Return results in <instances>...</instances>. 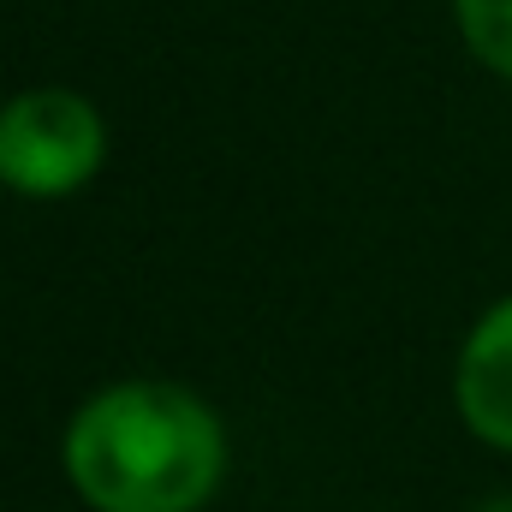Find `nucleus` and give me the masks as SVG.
I'll return each mask as SVG.
<instances>
[{"mask_svg": "<svg viewBox=\"0 0 512 512\" xmlns=\"http://www.w3.org/2000/svg\"><path fill=\"white\" fill-rule=\"evenodd\" d=\"M221 471V417L173 382L102 387L66 429V477L96 512H197Z\"/></svg>", "mask_w": 512, "mask_h": 512, "instance_id": "nucleus-1", "label": "nucleus"}, {"mask_svg": "<svg viewBox=\"0 0 512 512\" xmlns=\"http://www.w3.org/2000/svg\"><path fill=\"white\" fill-rule=\"evenodd\" d=\"M108 161V126L78 90H24L0 108V185L18 197H72Z\"/></svg>", "mask_w": 512, "mask_h": 512, "instance_id": "nucleus-2", "label": "nucleus"}, {"mask_svg": "<svg viewBox=\"0 0 512 512\" xmlns=\"http://www.w3.org/2000/svg\"><path fill=\"white\" fill-rule=\"evenodd\" d=\"M453 393H459V411H465L471 435L512 453V298H501L471 328V340L459 352Z\"/></svg>", "mask_w": 512, "mask_h": 512, "instance_id": "nucleus-3", "label": "nucleus"}, {"mask_svg": "<svg viewBox=\"0 0 512 512\" xmlns=\"http://www.w3.org/2000/svg\"><path fill=\"white\" fill-rule=\"evenodd\" d=\"M453 12H459L465 48L489 72L512 78V0H453Z\"/></svg>", "mask_w": 512, "mask_h": 512, "instance_id": "nucleus-4", "label": "nucleus"}, {"mask_svg": "<svg viewBox=\"0 0 512 512\" xmlns=\"http://www.w3.org/2000/svg\"><path fill=\"white\" fill-rule=\"evenodd\" d=\"M483 512H512V495H507V501H495V507H483Z\"/></svg>", "mask_w": 512, "mask_h": 512, "instance_id": "nucleus-5", "label": "nucleus"}]
</instances>
